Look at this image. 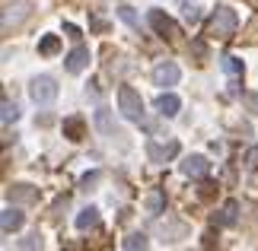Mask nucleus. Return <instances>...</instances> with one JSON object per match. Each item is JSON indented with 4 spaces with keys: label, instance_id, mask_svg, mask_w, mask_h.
<instances>
[{
    "label": "nucleus",
    "instance_id": "1",
    "mask_svg": "<svg viewBox=\"0 0 258 251\" xmlns=\"http://www.w3.org/2000/svg\"><path fill=\"white\" fill-rule=\"evenodd\" d=\"M236 26H239V16L230 7H217L211 19H207V38H217V42H230L236 35Z\"/></svg>",
    "mask_w": 258,
    "mask_h": 251
},
{
    "label": "nucleus",
    "instance_id": "2",
    "mask_svg": "<svg viewBox=\"0 0 258 251\" xmlns=\"http://www.w3.org/2000/svg\"><path fill=\"white\" fill-rule=\"evenodd\" d=\"M118 108H121V115L127 118V121H141L144 118V102H141V96H137L131 86L118 89Z\"/></svg>",
    "mask_w": 258,
    "mask_h": 251
},
{
    "label": "nucleus",
    "instance_id": "3",
    "mask_svg": "<svg viewBox=\"0 0 258 251\" xmlns=\"http://www.w3.org/2000/svg\"><path fill=\"white\" fill-rule=\"evenodd\" d=\"M29 96H32L35 105H51L57 99V83L54 76H35L32 86H29Z\"/></svg>",
    "mask_w": 258,
    "mask_h": 251
},
{
    "label": "nucleus",
    "instance_id": "4",
    "mask_svg": "<svg viewBox=\"0 0 258 251\" xmlns=\"http://www.w3.org/2000/svg\"><path fill=\"white\" fill-rule=\"evenodd\" d=\"M29 13H32V4H29V0H13V4H7V10H4V29L19 26Z\"/></svg>",
    "mask_w": 258,
    "mask_h": 251
},
{
    "label": "nucleus",
    "instance_id": "5",
    "mask_svg": "<svg viewBox=\"0 0 258 251\" xmlns=\"http://www.w3.org/2000/svg\"><path fill=\"white\" fill-rule=\"evenodd\" d=\"M178 76H182V70H178V64H172V61H163V64L153 67V83L156 86H175Z\"/></svg>",
    "mask_w": 258,
    "mask_h": 251
},
{
    "label": "nucleus",
    "instance_id": "6",
    "mask_svg": "<svg viewBox=\"0 0 258 251\" xmlns=\"http://www.w3.org/2000/svg\"><path fill=\"white\" fill-rule=\"evenodd\" d=\"M175 153H178L175 140H169V143H156V140H150V143H147V156H150V162H166V159H172Z\"/></svg>",
    "mask_w": 258,
    "mask_h": 251
},
{
    "label": "nucleus",
    "instance_id": "7",
    "mask_svg": "<svg viewBox=\"0 0 258 251\" xmlns=\"http://www.w3.org/2000/svg\"><path fill=\"white\" fill-rule=\"evenodd\" d=\"M147 19H150V26H153L156 32L163 35V38H175V35H178L175 23H172V19L163 13V10H150V16H147Z\"/></svg>",
    "mask_w": 258,
    "mask_h": 251
},
{
    "label": "nucleus",
    "instance_id": "8",
    "mask_svg": "<svg viewBox=\"0 0 258 251\" xmlns=\"http://www.w3.org/2000/svg\"><path fill=\"white\" fill-rule=\"evenodd\" d=\"M178 169H182V175H188V178H207V172H211V162H207L204 156H188Z\"/></svg>",
    "mask_w": 258,
    "mask_h": 251
},
{
    "label": "nucleus",
    "instance_id": "9",
    "mask_svg": "<svg viewBox=\"0 0 258 251\" xmlns=\"http://www.w3.org/2000/svg\"><path fill=\"white\" fill-rule=\"evenodd\" d=\"M86 64H89V48H83V45H77L74 51L64 57V67L71 70V73H80V70H86Z\"/></svg>",
    "mask_w": 258,
    "mask_h": 251
},
{
    "label": "nucleus",
    "instance_id": "10",
    "mask_svg": "<svg viewBox=\"0 0 258 251\" xmlns=\"http://www.w3.org/2000/svg\"><path fill=\"white\" fill-rule=\"evenodd\" d=\"M178 108H182V102H178V96H172V93H163V96H156V112H160L163 118H175V115H178Z\"/></svg>",
    "mask_w": 258,
    "mask_h": 251
},
{
    "label": "nucleus",
    "instance_id": "11",
    "mask_svg": "<svg viewBox=\"0 0 258 251\" xmlns=\"http://www.w3.org/2000/svg\"><path fill=\"white\" fill-rule=\"evenodd\" d=\"M23 223H26V216L19 213L16 207H7L4 213H0V226H4V232L10 235V232H16V229H23Z\"/></svg>",
    "mask_w": 258,
    "mask_h": 251
},
{
    "label": "nucleus",
    "instance_id": "12",
    "mask_svg": "<svg viewBox=\"0 0 258 251\" xmlns=\"http://www.w3.org/2000/svg\"><path fill=\"white\" fill-rule=\"evenodd\" d=\"M236 219H239V204H236V200H230V204L220 207V213L214 216V223H217V226H233Z\"/></svg>",
    "mask_w": 258,
    "mask_h": 251
},
{
    "label": "nucleus",
    "instance_id": "13",
    "mask_svg": "<svg viewBox=\"0 0 258 251\" xmlns=\"http://www.w3.org/2000/svg\"><path fill=\"white\" fill-rule=\"evenodd\" d=\"M7 197L16 200V204H32V200H35V191L29 188V185H13V188L7 191Z\"/></svg>",
    "mask_w": 258,
    "mask_h": 251
},
{
    "label": "nucleus",
    "instance_id": "14",
    "mask_svg": "<svg viewBox=\"0 0 258 251\" xmlns=\"http://www.w3.org/2000/svg\"><path fill=\"white\" fill-rule=\"evenodd\" d=\"M74 223H77V229H89V226H96V223H99V210H96V207H86V210H80Z\"/></svg>",
    "mask_w": 258,
    "mask_h": 251
},
{
    "label": "nucleus",
    "instance_id": "15",
    "mask_svg": "<svg viewBox=\"0 0 258 251\" xmlns=\"http://www.w3.org/2000/svg\"><path fill=\"white\" fill-rule=\"evenodd\" d=\"M96 124H99V130H102V134H108V137L118 134V127L112 124V118H108V108H99V112H96Z\"/></svg>",
    "mask_w": 258,
    "mask_h": 251
},
{
    "label": "nucleus",
    "instance_id": "16",
    "mask_svg": "<svg viewBox=\"0 0 258 251\" xmlns=\"http://www.w3.org/2000/svg\"><path fill=\"white\" fill-rule=\"evenodd\" d=\"M147 248H150V242H147L144 232H134L124 238V251H147Z\"/></svg>",
    "mask_w": 258,
    "mask_h": 251
},
{
    "label": "nucleus",
    "instance_id": "17",
    "mask_svg": "<svg viewBox=\"0 0 258 251\" xmlns=\"http://www.w3.org/2000/svg\"><path fill=\"white\" fill-rule=\"evenodd\" d=\"M64 134L71 140H80L83 137V118H67V121H64Z\"/></svg>",
    "mask_w": 258,
    "mask_h": 251
},
{
    "label": "nucleus",
    "instance_id": "18",
    "mask_svg": "<svg viewBox=\"0 0 258 251\" xmlns=\"http://www.w3.org/2000/svg\"><path fill=\"white\" fill-rule=\"evenodd\" d=\"M163 207H166V194H163V191H153V194L147 197V210L156 216V213H163Z\"/></svg>",
    "mask_w": 258,
    "mask_h": 251
},
{
    "label": "nucleus",
    "instance_id": "19",
    "mask_svg": "<svg viewBox=\"0 0 258 251\" xmlns=\"http://www.w3.org/2000/svg\"><path fill=\"white\" fill-rule=\"evenodd\" d=\"M0 108H4V115H0V121H4V124H13L16 118H19V108L10 102V99H4V105H0Z\"/></svg>",
    "mask_w": 258,
    "mask_h": 251
},
{
    "label": "nucleus",
    "instance_id": "20",
    "mask_svg": "<svg viewBox=\"0 0 258 251\" xmlns=\"http://www.w3.org/2000/svg\"><path fill=\"white\" fill-rule=\"evenodd\" d=\"M57 48H61V42H57V35H45L42 42H38V51H42V54H54Z\"/></svg>",
    "mask_w": 258,
    "mask_h": 251
},
{
    "label": "nucleus",
    "instance_id": "21",
    "mask_svg": "<svg viewBox=\"0 0 258 251\" xmlns=\"http://www.w3.org/2000/svg\"><path fill=\"white\" fill-rule=\"evenodd\" d=\"M223 70H226L233 79L242 76V61H239V57H223Z\"/></svg>",
    "mask_w": 258,
    "mask_h": 251
},
{
    "label": "nucleus",
    "instance_id": "22",
    "mask_svg": "<svg viewBox=\"0 0 258 251\" xmlns=\"http://www.w3.org/2000/svg\"><path fill=\"white\" fill-rule=\"evenodd\" d=\"M118 16H121V19H124V23L131 26V29H137V26H141V19H137V13H134L131 7H118Z\"/></svg>",
    "mask_w": 258,
    "mask_h": 251
},
{
    "label": "nucleus",
    "instance_id": "23",
    "mask_svg": "<svg viewBox=\"0 0 258 251\" xmlns=\"http://www.w3.org/2000/svg\"><path fill=\"white\" fill-rule=\"evenodd\" d=\"M198 19H201V7H191V4H185V23H198Z\"/></svg>",
    "mask_w": 258,
    "mask_h": 251
},
{
    "label": "nucleus",
    "instance_id": "24",
    "mask_svg": "<svg viewBox=\"0 0 258 251\" xmlns=\"http://www.w3.org/2000/svg\"><path fill=\"white\" fill-rule=\"evenodd\" d=\"M242 102H245V108H249L252 115H258V93H245Z\"/></svg>",
    "mask_w": 258,
    "mask_h": 251
},
{
    "label": "nucleus",
    "instance_id": "25",
    "mask_svg": "<svg viewBox=\"0 0 258 251\" xmlns=\"http://www.w3.org/2000/svg\"><path fill=\"white\" fill-rule=\"evenodd\" d=\"M23 251H42V238H38V235H29L26 245H23Z\"/></svg>",
    "mask_w": 258,
    "mask_h": 251
},
{
    "label": "nucleus",
    "instance_id": "26",
    "mask_svg": "<svg viewBox=\"0 0 258 251\" xmlns=\"http://www.w3.org/2000/svg\"><path fill=\"white\" fill-rule=\"evenodd\" d=\"M141 127H144V130H150V134H156V130H160V124H156L153 118H141Z\"/></svg>",
    "mask_w": 258,
    "mask_h": 251
},
{
    "label": "nucleus",
    "instance_id": "27",
    "mask_svg": "<svg viewBox=\"0 0 258 251\" xmlns=\"http://www.w3.org/2000/svg\"><path fill=\"white\" fill-rule=\"evenodd\" d=\"M96 182H99V172H89V175H83V178H80V185H83L86 191H89V185H96Z\"/></svg>",
    "mask_w": 258,
    "mask_h": 251
},
{
    "label": "nucleus",
    "instance_id": "28",
    "mask_svg": "<svg viewBox=\"0 0 258 251\" xmlns=\"http://www.w3.org/2000/svg\"><path fill=\"white\" fill-rule=\"evenodd\" d=\"M245 165H249V169H258V149H249V156H245Z\"/></svg>",
    "mask_w": 258,
    "mask_h": 251
},
{
    "label": "nucleus",
    "instance_id": "29",
    "mask_svg": "<svg viewBox=\"0 0 258 251\" xmlns=\"http://www.w3.org/2000/svg\"><path fill=\"white\" fill-rule=\"evenodd\" d=\"M185 4H188V0H185Z\"/></svg>",
    "mask_w": 258,
    "mask_h": 251
}]
</instances>
